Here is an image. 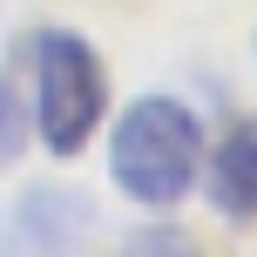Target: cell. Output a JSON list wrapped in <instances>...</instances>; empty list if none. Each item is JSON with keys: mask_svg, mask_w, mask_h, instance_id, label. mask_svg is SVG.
I'll list each match as a JSON object with an SVG mask.
<instances>
[{"mask_svg": "<svg viewBox=\"0 0 257 257\" xmlns=\"http://www.w3.org/2000/svg\"><path fill=\"white\" fill-rule=\"evenodd\" d=\"M108 169H115V190L142 210L183 203L203 176V122L169 95H142L122 108L108 136Z\"/></svg>", "mask_w": 257, "mask_h": 257, "instance_id": "6da1fadb", "label": "cell"}, {"mask_svg": "<svg viewBox=\"0 0 257 257\" xmlns=\"http://www.w3.org/2000/svg\"><path fill=\"white\" fill-rule=\"evenodd\" d=\"M27 54H34V136L48 142V156H81L108 108L102 54L68 27H41Z\"/></svg>", "mask_w": 257, "mask_h": 257, "instance_id": "7a4b0ae2", "label": "cell"}, {"mask_svg": "<svg viewBox=\"0 0 257 257\" xmlns=\"http://www.w3.org/2000/svg\"><path fill=\"white\" fill-rule=\"evenodd\" d=\"M95 237V203L81 190H27L7 217V237H0V257H75Z\"/></svg>", "mask_w": 257, "mask_h": 257, "instance_id": "3957f363", "label": "cell"}, {"mask_svg": "<svg viewBox=\"0 0 257 257\" xmlns=\"http://www.w3.org/2000/svg\"><path fill=\"white\" fill-rule=\"evenodd\" d=\"M210 203L223 217H237V223L257 217V122H244L217 149V163H210Z\"/></svg>", "mask_w": 257, "mask_h": 257, "instance_id": "277c9868", "label": "cell"}, {"mask_svg": "<svg viewBox=\"0 0 257 257\" xmlns=\"http://www.w3.org/2000/svg\"><path fill=\"white\" fill-rule=\"evenodd\" d=\"M21 149H27V108H21V95H14V81L0 75V169L21 163Z\"/></svg>", "mask_w": 257, "mask_h": 257, "instance_id": "5b68a950", "label": "cell"}, {"mask_svg": "<svg viewBox=\"0 0 257 257\" xmlns=\"http://www.w3.org/2000/svg\"><path fill=\"white\" fill-rule=\"evenodd\" d=\"M136 257H190V244H183L176 230H149V237H142V250H136Z\"/></svg>", "mask_w": 257, "mask_h": 257, "instance_id": "8992f818", "label": "cell"}]
</instances>
